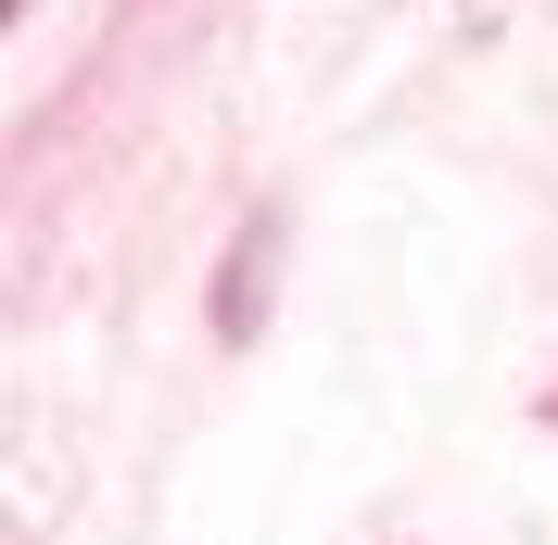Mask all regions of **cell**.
<instances>
[]
</instances>
